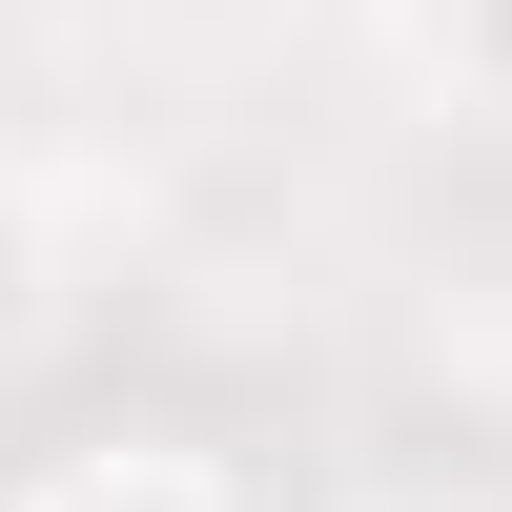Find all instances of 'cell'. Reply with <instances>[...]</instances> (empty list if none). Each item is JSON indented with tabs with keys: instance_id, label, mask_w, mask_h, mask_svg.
I'll return each mask as SVG.
<instances>
[{
	"instance_id": "3",
	"label": "cell",
	"mask_w": 512,
	"mask_h": 512,
	"mask_svg": "<svg viewBox=\"0 0 512 512\" xmlns=\"http://www.w3.org/2000/svg\"><path fill=\"white\" fill-rule=\"evenodd\" d=\"M21 287H41V226H21V185H0V328H21Z\"/></svg>"
},
{
	"instance_id": "1",
	"label": "cell",
	"mask_w": 512,
	"mask_h": 512,
	"mask_svg": "<svg viewBox=\"0 0 512 512\" xmlns=\"http://www.w3.org/2000/svg\"><path fill=\"white\" fill-rule=\"evenodd\" d=\"M21 512H267V492L205 472V451H82V472H41Z\"/></svg>"
},
{
	"instance_id": "2",
	"label": "cell",
	"mask_w": 512,
	"mask_h": 512,
	"mask_svg": "<svg viewBox=\"0 0 512 512\" xmlns=\"http://www.w3.org/2000/svg\"><path fill=\"white\" fill-rule=\"evenodd\" d=\"M390 21H410V62H431L451 103H492V123H512V0H390Z\"/></svg>"
}]
</instances>
